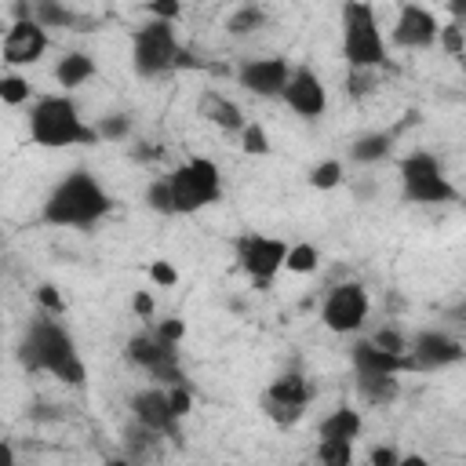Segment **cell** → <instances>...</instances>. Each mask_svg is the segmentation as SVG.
I'll list each match as a JSON object with an SVG mask.
<instances>
[{
  "label": "cell",
  "instance_id": "cell-21",
  "mask_svg": "<svg viewBox=\"0 0 466 466\" xmlns=\"http://www.w3.org/2000/svg\"><path fill=\"white\" fill-rule=\"evenodd\" d=\"M95 73H98V66H95V55H91V51H66V55L55 62V80H58V87H66V91H73V87L95 80Z\"/></svg>",
  "mask_w": 466,
  "mask_h": 466
},
{
  "label": "cell",
  "instance_id": "cell-12",
  "mask_svg": "<svg viewBox=\"0 0 466 466\" xmlns=\"http://www.w3.org/2000/svg\"><path fill=\"white\" fill-rule=\"evenodd\" d=\"M390 36H393V44L400 51H426V47H433L441 40V22H437V15L430 7L404 0L397 7V22H393Z\"/></svg>",
  "mask_w": 466,
  "mask_h": 466
},
{
  "label": "cell",
  "instance_id": "cell-5",
  "mask_svg": "<svg viewBox=\"0 0 466 466\" xmlns=\"http://www.w3.org/2000/svg\"><path fill=\"white\" fill-rule=\"evenodd\" d=\"M339 29H342V58L350 69H382L390 62L379 15L368 0H346L339 11Z\"/></svg>",
  "mask_w": 466,
  "mask_h": 466
},
{
  "label": "cell",
  "instance_id": "cell-38",
  "mask_svg": "<svg viewBox=\"0 0 466 466\" xmlns=\"http://www.w3.org/2000/svg\"><path fill=\"white\" fill-rule=\"evenodd\" d=\"M149 277H153V284H160V288H171V284H178V269H175L171 262H164V258L149 262Z\"/></svg>",
  "mask_w": 466,
  "mask_h": 466
},
{
  "label": "cell",
  "instance_id": "cell-8",
  "mask_svg": "<svg viewBox=\"0 0 466 466\" xmlns=\"http://www.w3.org/2000/svg\"><path fill=\"white\" fill-rule=\"evenodd\" d=\"M127 360L135 368H142L157 386H175V382H186V371H182V360H178V342H167L157 328H146L138 335L127 339L124 346Z\"/></svg>",
  "mask_w": 466,
  "mask_h": 466
},
{
  "label": "cell",
  "instance_id": "cell-35",
  "mask_svg": "<svg viewBox=\"0 0 466 466\" xmlns=\"http://www.w3.org/2000/svg\"><path fill=\"white\" fill-rule=\"evenodd\" d=\"M167 397H171V408H175V415H178V419H186V415L193 411V390H189L186 382L167 386Z\"/></svg>",
  "mask_w": 466,
  "mask_h": 466
},
{
  "label": "cell",
  "instance_id": "cell-2",
  "mask_svg": "<svg viewBox=\"0 0 466 466\" xmlns=\"http://www.w3.org/2000/svg\"><path fill=\"white\" fill-rule=\"evenodd\" d=\"M113 211V197L106 186L87 171L73 167L66 178H58L44 200V222L47 226H69V229H91Z\"/></svg>",
  "mask_w": 466,
  "mask_h": 466
},
{
  "label": "cell",
  "instance_id": "cell-4",
  "mask_svg": "<svg viewBox=\"0 0 466 466\" xmlns=\"http://www.w3.org/2000/svg\"><path fill=\"white\" fill-rule=\"evenodd\" d=\"M131 66L142 80H157V76H167L175 69H193L197 58L178 40L175 22L149 18L131 33Z\"/></svg>",
  "mask_w": 466,
  "mask_h": 466
},
{
  "label": "cell",
  "instance_id": "cell-16",
  "mask_svg": "<svg viewBox=\"0 0 466 466\" xmlns=\"http://www.w3.org/2000/svg\"><path fill=\"white\" fill-rule=\"evenodd\" d=\"M280 98L302 120H320L328 113V87H324V80L309 66H295L291 69V80H288V87H284Z\"/></svg>",
  "mask_w": 466,
  "mask_h": 466
},
{
  "label": "cell",
  "instance_id": "cell-7",
  "mask_svg": "<svg viewBox=\"0 0 466 466\" xmlns=\"http://www.w3.org/2000/svg\"><path fill=\"white\" fill-rule=\"evenodd\" d=\"M400 197L408 204H451L459 189L451 186L444 164L433 153H408L400 160Z\"/></svg>",
  "mask_w": 466,
  "mask_h": 466
},
{
  "label": "cell",
  "instance_id": "cell-24",
  "mask_svg": "<svg viewBox=\"0 0 466 466\" xmlns=\"http://www.w3.org/2000/svg\"><path fill=\"white\" fill-rule=\"evenodd\" d=\"M160 437H164V433H157L153 426L131 419V426L124 430V451H127V459H135V462L157 459V455H160Z\"/></svg>",
  "mask_w": 466,
  "mask_h": 466
},
{
  "label": "cell",
  "instance_id": "cell-20",
  "mask_svg": "<svg viewBox=\"0 0 466 466\" xmlns=\"http://www.w3.org/2000/svg\"><path fill=\"white\" fill-rule=\"evenodd\" d=\"M197 109H200L204 120H211V124L222 127V131H240V127L248 124L244 113H240V106H237L233 98L218 95V91H204L200 102H197Z\"/></svg>",
  "mask_w": 466,
  "mask_h": 466
},
{
  "label": "cell",
  "instance_id": "cell-28",
  "mask_svg": "<svg viewBox=\"0 0 466 466\" xmlns=\"http://www.w3.org/2000/svg\"><path fill=\"white\" fill-rule=\"evenodd\" d=\"M342 178H346L342 160H320V164L309 167V186L313 189H335V186H342Z\"/></svg>",
  "mask_w": 466,
  "mask_h": 466
},
{
  "label": "cell",
  "instance_id": "cell-43",
  "mask_svg": "<svg viewBox=\"0 0 466 466\" xmlns=\"http://www.w3.org/2000/svg\"><path fill=\"white\" fill-rule=\"evenodd\" d=\"M448 11L455 15V22H462L466 18V0H448Z\"/></svg>",
  "mask_w": 466,
  "mask_h": 466
},
{
  "label": "cell",
  "instance_id": "cell-40",
  "mask_svg": "<svg viewBox=\"0 0 466 466\" xmlns=\"http://www.w3.org/2000/svg\"><path fill=\"white\" fill-rule=\"evenodd\" d=\"M157 331H160L167 342H182V335H186V324H182L178 317H167V320H160V324H157Z\"/></svg>",
  "mask_w": 466,
  "mask_h": 466
},
{
  "label": "cell",
  "instance_id": "cell-17",
  "mask_svg": "<svg viewBox=\"0 0 466 466\" xmlns=\"http://www.w3.org/2000/svg\"><path fill=\"white\" fill-rule=\"evenodd\" d=\"M127 408H131V419H138V422H146V426H153L157 433H164V437H178V415H175V408H171V397H167V386H146V390H138V393H131V400H127Z\"/></svg>",
  "mask_w": 466,
  "mask_h": 466
},
{
  "label": "cell",
  "instance_id": "cell-22",
  "mask_svg": "<svg viewBox=\"0 0 466 466\" xmlns=\"http://www.w3.org/2000/svg\"><path fill=\"white\" fill-rule=\"evenodd\" d=\"M360 430H364V419H360V411L350 408V404L331 408V411L320 419V426H317L320 441H357Z\"/></svg>",
  "mask_w": 466,
  "mask_h": 466
},
{
  "label": "cell",
  "instance_id": "cell-37",
  "mask_svg": "<svg viewBox=\"0 0 466 466\" xmlns=\"http://www.w3.org/2000/svg\"><path fill=\"white\" fill-rule=\"evenodd\" d=\"M371 73H375V69H350V76H346V95H353V98L368 95V91H371Z\"/></svg>",
  "mask_w": 466,
  "mask_h": 466
},
{
  "label": "cell",
  "instance_id": "cell-26",
  "mask_svg": "<svg viewBox=\"0 0 466 466\" xmlns=\"http://www.w3.org/2000/svg\"><path fill=\"white\" fill-rule=\"evenodd\" d=\"M262 25H266V11L255 7V4H244V7H237V11L226 18V33H229V36H251V33L262 29Z\"/></svg>",
  "mask_w": 466,
  "mask_h": 466
},
{
  "label": "cell",
  "instance_id": "cell-25",
  "mask_svg": "<svg viewBox=\"0 0 466 466\" xmlns=\"http://www.w3.org/2000/svg\"><path fill=\"white\" fill-rule=\"evenodd\" d=\"M29 18H36L44 29H76V25H84V18L73 15L66 0H29Z\"/></svg>",
  "mask_w": 466,
  "mask_h": 466
},
{
  "label": "cell",
  "instance_id": "cell-13",
  "mask_svg": "<svg viewBox=\"0 0 466 466\" xmlns=\"http://www.w3.org/2000/svg\"><path fill=\"white\" fill-rule=\"evenodd\" d=\"M408 357H411L415 371H441V368H451V364L466 360V350L448 331L422 328V331H415L408 339Z\"/></svg>",
  "mask_w": 466,
  "mask_h": 466
},
{
  "label": "cell",
  "instance_id": "cell-31",
  "mask_svg": "<svg viewBox=\"0 0 466 466\" xmlns=\"http://www.w3.org/2000/svg\"><path fill=\"white\" fill-rule=\"evenodd\" d=\"M29 95H33V87H29L25 76H18V73H4L0 76V98L7 106H22V102H29Z\"/></svg>",
  "mask_w": 466,
  "mask_h": 466
},
{
  "label": "cell",
  "instance_id": "cell-14",
  "mask_svg": "<svg viewBox=\"0 0 466 466\" xmlns=\"http://www.w3.org/2000/svg\"><path fill=\"white\" fill-rule=\"evenodd\" d=\"M51 36L47 29L36 22V18H15L4 33V44H0V55H4V66L18 69V66H36L47 51Z\"/></svg>",
  "mask_w": 466,
  "mask_h": 466
},
{
  "label": "cell",
  "instance_id": "cell-6",
  "mask_svg": "<svg viewBox=\"0 0 466 466\" xmlns=\"http://www.w3.org/2000/svg\"><path fill=\"white\" fill-rule=\"evenodd\" d=\"M164 182L171 189L175 215H193V211H204L222 200V171L208 157H189L186 164L167 171Z\"/></svg>",
  "mask_w": 466,
  "mask_h": 466
},
{
  "label": "cell",
  "instance_id": "cell-34",
  "mask_svg": "<svg viewBox=\"0 0 466 466\" xmlns=\"http://www.w3.org/2000/svg\"><path fill=\"white\" fill-rule=\"evenodd\" d=\"M371 342L382 346V350H390V353H408V335L400 328H379L371 335Z\"/></svg>",
  "mask_w": 466,
  "mask_h": 466
},
{
  "label": "cell",
  "instance_id": "cell-1",
  "mask_svg": "<svg viewBox=\"0 0 466 466\" xmlns=\"http://www.w3.org/2000/svg\"><path fill=\"white\" fill-rule=\"evenodd\" d=\"M18 360L25 371L55 375L62 386H84V379H87L76 339L69 335V328L62 324L58 313H36L25 324L22 342H18Z\"/></svg>",
  "mask_w": 466,
  "mask_h": 466
},
{
  "label": "cell",
  "instance_id": "cell-39",
  "mask_svg": "<svg viewBox=\"0 0 466 466\" xmlns=\"http://www.w3.org/2000/svg\"><path fill=\"white\" fill-rule=\"evenodd\" d=\"M146 7H149V18H167V22H175V18L182 15V0H149Z\"/></svg>",
  "mask_w": 466,
  "mask_h": 466
},
{
  "label": "cell",
  "instance_id": "cell-23",
  "mask_svg": "<svg viewBox=\"0 0 466 466\" xmlns=\"http://www.w3.org/2000/svg\"><path fill=\"white\" fill-rule=\"evenodd\" d=\"M393 138H397V131H364L350 142V160L353 164H379L390 157Z\"/></svg>",
  "mask_w": 466,
  "mask_h": 466
},
{
  "label": "cell",
  "instance_id": "cell-32",
  "mask_svg": "<svg viewBox=\"0 0 466 466\" xmlns=\"http://www.w3.org/2000/svg\"><path fill=\"white\" fill-rule=\"evenodd\" d=\"M317 459L328 466H350L353 462V441H320Z\"/></svg>",
  "mask_w": 466,
  "mask_h": 466
},
{
  "label": "cell",
  "instance_id": "cell-29",
  "mask_svg": "<svg viewBox=\"0 0 466 466\" xmlns=\"http://www.w3.org/2000/svg\"><path fill=\"white\" fill-rule=\"evenodd\" d=\"M240 149H244L248 157H266V153H269V135H266V127H262L258 120H248V124L240 127Z\"/></svg>",
  "mask_w": 466,
  "mask_h": 466
},
{
  "label": "cell",
  "instance_id": "cell-36",
  "mask_svg": "<svg viewBox=\"0 0 466 466\" xmlns=\"http://www.w3.org/2000/svg\"><path fill=\"white\" fill-rule=\"evenodd\" d=\"M36 302H40V309L44 313H66V302H62V295H58V288H51V284H40L36 288Z\"/></svg>",
  "mask_w": 466,
  "mask_h": 466
},
{
  "label": "cell",
  "instance_id": "cell-42",
  "mask_svg": "<svg viewBox=\"0 0 466 466\" xmlns=\"http://www.w3.org/2000/svg\"><path fill=\"white\" fill-rule=\"evenodd\" d=\"M131 309L146 320V317H153V295L149 291H135V299H131Z\"/></svg>",
  "mask_w": 466,
  "mask_h": 466
},
{
  "label": "cell",
  "instance_id": "cell-33",
  "mask_svg": "<svg viewBox=\"0 0 466 466\" xmlns=\"http://www.w3.org/2000/svg\"><path fill=\"white\" fill-rule=\"evenodd\" d=\"M448 55H462L466 51V29L459 25V22H448V25H441V40H437Z\"/></svg>",
  "mask_w": 466,
  "mask_h": 466
},
{
  "label": "cell",
  "instance_id": "cell-9",
  "mask_svg": "<svg viewBox=\"0 0 466 466\" xmlns=\"http://www.w3.org/2000/svg\"><path fill=\"white\" fill-rule=\"evenodd\" d=\"M368 309H371L368 288L360 280H342V284L328 288V295L320 302V324L335 335H353L364 328Z\"/></svg>",
  "mask_w": 466,
  "mask_h": 466
},
{
  "label": "cell",
  "instance_id": "cell-15",
  "mask_svg": "<svg viewBox=\"0 0 466 466\" xmlns=\"http://www.w3.org/2000/svg\"><path fill=\"white\" fill-rule=\"evenodd\" d=\"M288 80H291V62L280 58V55L248 58V62L237 66V84L248 95H258V98H280Z\"/></svg>",
  "mask_w": 466,
  "mask_h": 466
},
{
  "label": "cell",
  "instance_id": "cell-3",
  "mask_svg": "<svg viewBox=\"0 0 466 466\" xmlns=\"http://www.w3.org/2000/svg\"><path fill=\"white\" fill-rule=\"evenodd\" d=\"M29 138L47 149H66V146H98L95 124L80 120V109L69 95H40L29 106Z\"/></svg>",
  "mask_w": 466,
  "mask_h": 466
},
{
  "label": "cell",
  "instance_id": "cell-18",
  "mask_svg": "<svg viewBox=\"0 0 466 466\" xmlns=\"http://www.w3.org/2000/svg\"><path fill=\"white\" fill-rule=\"evenodd\" d=\"M350 364H353V371H390V375L415 371L408 353H390V350L375 346L371 339H357L350 346Z\"/></svg>",
  "mask_w": 466,
  "mask_h": 466
},
{
  "label": "cell",
  "instance_id": "cell-27",
  "mask_svg": "<svg viewBox=\"0 0 466 466\" xmlns=\"http://www.w3.org/2000/svg\"><path fill=\"white\" fill-rule=\"evenodd\" d=\"M131 116L127 113H106V116H98V124H95V131H98V138L102 142H124V138H131Z\"/></svg>",
  "mask_w": 466,
  "mask_h": 466
},
{
  "label": "cell",
  "instance_id": "cell-30",
  "mask_svg": "<svg viewBox=\"0 0 466 466\" xmlns=\"http://www.w3.org/2000/svg\"><path fill=\"white\" fill-rule=\"evenodd\" d=\"M317 262H320V251L313 248V244H291L288 248V262H284V269H291V273H313L317 269Z\"/></svg>",
  "mask_w": 466,
  "mask_h": 466
},
{
  "label": "cell",
  "instance_id": "cell-19",
  "mask_svg": "<svg viewBox=\"0 0 466 466\" xmlns=\"http://www.w3.org/2000/svg\"><path fill=\"white\" fill-rule=\"evenodd\" d=\"M353 382H357L360 400L371 404V408H386V404H393L397 393H400V382H397V375H390V371H353Z\"/></svg>",
  "mask_w": 466,
  "mask_h": 466
},
{
  "label": "cell",
  "instance_id": "cell-10",
  "mask_svg": "<svg viewBox=\"0 0 466 466\" xmlns=\"http://www.w3.org/2000/svg\"><path fill=\"white\" fill-rule=\"evenodd\" d=\"M288 240L280 237H266V233H240L233 251H237V266L251 277L255 288H266L273 284V277L284 269L288 262Z\"/></svg>",
  "mask_w": 466,
  "mask_h": 466
},
{
  "label": "cell",
  "instance_id": "cell-11",
  "mask_svg": "<svg viewBox=\"0 0 466 466\" xmlns=\"http://www.w3.org/2000/svg\"><path fill=\"white\" fill-rule=\"evenodd\" d=\"M309 397H313L309 379H306L302 371H284V375H277V379L266 386V393H262V411H266L277 426H295V422L302 419V411L309 408Z\"/></svg>",
  "mask_w": 466,
  "mask_h": 466
},
{
  "label": "cell",
  "instance_id": "cell-41",
  "mask_svg": "<svg viewBox=\"0 0 466 466\" xmlns=\"http://www.w3.org/2000/svg\"><path fill=\"white\" fill-rule=\"evenodd\" d=\"M368 462H375V466H397L400 462V451H393V448H371L368 451Z\"/></svg>",
  "mask_w": 466,
  "mask_h": 466
}]
</instances>
